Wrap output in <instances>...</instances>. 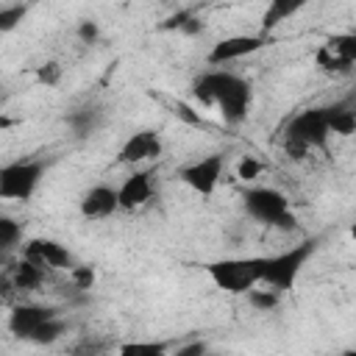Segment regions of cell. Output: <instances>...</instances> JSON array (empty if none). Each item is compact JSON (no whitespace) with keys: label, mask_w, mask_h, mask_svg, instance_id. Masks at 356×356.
<instances>
[{"label":"cell","mask_w":356,"mask_h":356,"mask_svg":"<svg viewBox=\"0 0 356 356\" xmlns=\"http://www.w3.org/2000/svg\"><path fill=\"white\" fill-rule=\"evenodd\" d=\"M192 97L200 106H217L220 117L228 125H239V122H245V117L250 111L253 89H250V81H245L242 75H236L225 67H214V70L200 72L192 81Z\"/></svg>","instance_id":"1"},{"label":"cell","mask_w":356,"mask_h":356,"mask_svg":"<svg viewBox=\"0 0 356 356\" xmlns=\"http://www.w3.org/2000/svg\"><path fill=\"white\" fill-rule=\"evenodd\" d=\"M317 245H320V236H312V239H303L284 253L264 256V270H261L259 286H270L275 292H289L298 284V275L303 273L306 261L314 256Z\"/></svg>","instance_id":"2"},{"label":"cell","mask_w":356,"mask_h":356,"mask_svg":"<svg viewBox=\"0 0 356 356\" xmlns=\"http://www.w3.org/2000/svg\"><path fill=\"white\" fill-rule=\"evenodd\" d=\"M261 270H264V256H236L206 264V273L214 281V286L231 295H245L253 286H259Z\"/></svg>","instance_id":"3"},{"label":"cell","mask_w":356,"mask_h":356,"mask_svg":"<svg viewBox=\"0 0 356 356\" xmlns=\"http://www.w3.org/2000/svg\"><path fill=\"white\" fill-rule=\"evenodd\" d=\"M242 206H245V214L250 220L261 222V225L281 228V231H292L298 225L286 195L273 189V186H250V189H245L242 192Z\"/></svg>","instance_id":"4"},{"label":"cell","mask_w":356,"mask_h":356,"mask_svg":"<svg viewBox=\"0 0 356 356\" xmlns=\"http://www.w3.org/2000/svg\"><path fill=\"white\" fill-rule=\"evenodd\" d=\"M47 161L42 159H19L0 167V197L3 200H31L44 178Z\"/></svg>","instance_id":"5"},{"label":"cell","mask_w":356,"mask_h":356,"mask_svg":"<svg viewBox=\"0 0 356 356\" xmlns=\"http://www.w3.org/2000/svg\"><path fill=\"white\" fill-rule=\"evenodd\" d=\"M284 139L300 142V145L309 147V150H325V147H328V139H331L325 106H312V108H303L300 114H295V117L286 122Z\"/></svg>","instance_id":"6"},{"label":"cell","mask_w":356,"mask_h":356,"mask_svg":"<svg viewBox=\"0 0 356 356\" xmlns=\"http://www.w3.org/2000/svg\"><path fill=\"white\" fill-rule=\"evenodd\" d=\"M222 167H225L222 153H209V156H203V159H195V161L184 164V167L178 170V178H181L189 189H195L197 195H211V192L217 189L220 178H222Z\"/></svg>","instance_id":"7"},{"label":"cell","mask_w":356,"mask_h":356,"mask_svg":"<svg viewBox=\"0 0 356 356\" xmlns=\"http://www.w3.org/2000/svg\"><path fill=\"white\" fill-rule=\"evenodd\" d=\"M267 42H270V36H264V33H236V36H225V39H220V42L209 50L206 61H209L211 67H225L228 61H236V58H245V56L261 50Z\"/></svg>","instance_id":"8"},{"label":"cell","mask_w":356,"mask_h":356,"mask_svg":"<svg viewBox=\"0 0 356 356\" xmlns=\"http://www.w3.org/2000/svg\"><path fill=\"white\" fill-rule=\"evenodd\" d=\"M22 259H28L44 270H72L75 267V256L67 250V245H61L56 239H44V236L28 239L22 248Z\"/></svg>","instance_id":"9"},{"label":"cell","mask_w":356,"mask_h":356,"mask_svg":"<svg viewBox=\"0 0 356 356\" xmlns=\"http://www.w3.org/2000/svg\"><path fill=\"white\" fill-rule=\"evenodd\" d=\"M61 312L56 306H44V303H14L11 312H8V331L22 339V342H31L33 331L47 323L50 317H58Z\"/></svg>","instance_id":"10"},{"label":"cell","mask_w":356,"mask_h":356,"mask_svg":"<svg viewBox=\"0 0 356 356\" xmlns=\"http://www.w3.org/2000/svg\"><path fill=\"white\" fill-rule=\"evenodd\" d=\"M153 195H156V172L153 170H136L117 186V200H120V209H125V211L142 209L145 203L153 200Z\"/></svg>","instance_id":"11"},{"label":"cell","mask_w":356,"mask_h":356,"mask_svg":"<svg viewBox=\"0 0 356 356\" xmlns=\"http://www.w3.org/2000/svg\"><path fill=\"white\" fill-rule=\"evenodd\" d=\"M161 150H164L161 136H159L156 131H150V128H142V131L131 134V136L122 142V147H120V153H117V161H120V164H142V161L159 159Z\"/></svg>","instance_id":"12"},{"label":"cell","mask_w":356,"mask_h":356,"mask_svg":"<svg viewBox=\"0 0 356 356\" xmlns=\"http://www.w3.org/2000/svg\"><path fill=\"white\" fill-rule=\"evenodd\" d=\"M114 211H120V200H117V186L111 184H95L83 192L81 197V214L86 220H103L111 217Z\"/></svg>","instance_id":"13"},{"label":"cell","mask_w":356,"mask_h":356,"mask_svg":"<svg viewBox=\"0 0 356 356\" xmlns=\"http://www.w3.org/2000/svg\"><path fill=\"white\" fill-rule=\"evenodd\" d=\"M325 117H328V131L331 134L350 136L356 131V97L348 95V97L325 106Z\"/></svg>","instance_id":"14"},{"label":"cell","mask_w":356,"mask_h":356,"mask_svg":"<svg viewBox=\"0 0 356 356\" xmlns=\"http://www.w3.org/2000/svg\"><path fill=\"white\" fill-rule=\"evenodd\" d=\"M6 270H8L11 284H14V289H17L19 295L36 292V289L44 284V278H47V270L39 267V264H33V261H28V259H19V261L8 264Z\"/></svg>","instance_id":"15"},{"label":"cell","mask_w":356,"mask_h":356,"mask_svg":"<svg viewBox=\"0 0 356 356\" xmlns=\"http://www.w3.org/2000/svg\"><path fill=\"white\" fill-rule=\"evenodd\" d=\"M67 125L72 128V134L78 139H86L103 125V111L97 106H81V108L67 114Z\"/></svg>","instance_id":"16"},{"label":"cell","mask_w":356,"mask_h":356,"mask_svg":"<svg viewBox=\"0 0 356 356\" xmlns=\"http://www.w3.org/2000/svg\"><path fill=\"white\" fill-rule=\"evenodd\" d=\"M111 348H114L111 339L83 334V337H78L67 345V356H111Z\"/></svg>","instance_id":"17"},{"label":"cell","mask_w":356,"mask_h":356,"mask_svg":"<svg viewBox=\"0 0 356 356\" xmlns=\"http://www.w3.org/2000/svg\"><path fill=\"white\" fill-rule=\"evenodd\" d=\"M300 8H303V0H273V3L267 6L264 17H261V33L267 36L278 22L289 19V17H292V14H298Z\"/></svg>","instance_id":"18"},{"label":"cell","mask_w":356,"mask_h":356,"mask_svg":"<svg viewBox=\"0 0 356 356\" xmlns=\"http://www.w3.org/2000/svg\"><path fill=\"white\" fill-rule=\"evenodd\" d=\"M334 58L345 61V64H356V36L353 33H334L325 39L323 44Z\"/></svg>","instance_id":"19"},{"label":"cell","mask_w":356,"mask_h":356,"mask_svg":"<svg viewBox=\"0 0 356 356\" xmlns=\"http://www.w3.org/2000/svg\"><path fill=\"white\" fill-rule=\"evenodd\" d=\"M167 342H156V339H134V342H122L117 348V356H170L167 353Z\"/></svg>","instance_id":"20"},{"label":"cell","mask_w":356,"mask_h":356,"mask_svg":"<svg viewBox=\"0 0 356 356\" xmlns=\"http://www.w3.org/2000/svg\"><path fill=\"white\" fill-rule=\"evenodd\" d=\"M67 328H70V323L58 314V317H50L47 323H42L36 331H33V337H31V342L33 345H53V342H58L64 334H67Z\"/></svg>","instance_id":"21"},{"label":"cell","mask_w":356,"mask_h":356,"mask_svg":"<svg viewBox=\"0 0 356 356\" xmlns=\"http://www.w3.org/2000/svg\"><path fill=\"white\" fill-rule=\"evenodd\" d=\"M22 239V222L0 214V253H8L11 248H17V242Z\"/></svg>","instance_id":"22"},{"label":"cell","mask_w":356,"mask_h":356,"mask_svg":"<svg viewBox=\"0 0 356 356\" xmlns=\"http://www.w3.org/2000/svg\"><path fill=\"white\" fill-rule=\"evenodd\" d=\"M248 295V300H250V306L253 309H259V312H270V309H275L278 306V300H281V292H275V289H270V286H253L250 292H245Z\"/></svg>","instance_id":"23"},{"label":"cell","mask_w":356,"mask_h":356,"mask_svg":"<svg viewBox=\"0 0 356 356\" xmlns=\"http://www.w3.org/2000/svg\"><path fill=\"white\" fill-rule=\"evenodd\" d=\"M28 14V6H0V36L3 33H11Z\"/></svg>","instance_id":"24"},{"label":"cell","mask_w":356,"mask_h":356,"mask_svg":"<svg viewBox=\"0 0 356 356\" xmlns=\"http://www.w3.org/2000/svg\"><path fill=\"white\" fill-rule=\"evenodd\" d=\"M314 61H317V67H320V70H325L328 75H348V72L353 70V64H345V61L334 58L325 47H320V50L314 53Z\"/></svg>","instance_id":"25"},{"label":"cell","mask_w":356,"mask_h":356,"mask_svg":"<svg viewBox=\"0 0 356 356\" xmlns=\"http://www.w3.org/2000/svg\"><path fill=\"white\" fill-rule=\"evenodd\" d=\"M170 111L181 120V122H186V125H192V128H203L206 122H203V117H200V111H195L189 103H184V100H170Z\"/></svg>","instance_id":"26"},{"label":"cell","mask_w":356,"mask_h":356,"mask_svg":"<svg viewBox=\"0 0 356 356\" xmlns=\"http://www.w3.org/2000/svg\"><path fill=\"white\" fill-rule=\"evenodd\" d=\"M61 75H64V70H61L58 61H44L42 67H36V81L44 83V86H58Z\"/></svg>","instance_id":"27"},{"label":"cell","mask_w":356,"mask_h":356,"mask_svg":"<svg viewBox=\"0 0 356 356\" xmlns=\"http://www.w3.org/2000/svg\"><path fill=\"white\" fill-rule=\"evenodd\" d=\"M70 278H72V286H75V289L86 292V289H92V284H95V270L86 267V264H75V267L70 270Z\"/></svg>","instance_id":"28"},{"label":"cell","mask_w":356,"mask_h":356,"mask_svg":"<svg viewBox=\"0 0 356 356\" xmlns=\"http://www.w3.org/2000/svg\"><path fill=\"white\" fill-rule=\"evenodd\" d=\"M75 33H78V39H81L83 44H97V42H100V25H97L95 19H81Z\"/></svg>","instance_id":"29"},{"label":"cell","mask_w":356,"mask_h":356,"mask_svg":"<svg viewBox=\"0 0 356 356\" xmlns=\"http://www.w3.org/2000/svg\"><path fill=\"white\" fill-rule=\"evenodd\" d=\"M261 161H256L253 156H245L239 164H236V175L242 178V181H256L259 175H261Z\"/></svg>","instance_id":"30"},{"label":"cell","mask_w":356,"mask_h":356,"mask_svg":"<svg viewBox=\"0 0 356 356\" xmlns=\"http://www.w3.org/2000/svg\"><path fill=\"white\" fill-rule=\"evenodd\" d=\"M17 298H19V292L14 289L8 270H0V303H14Z\"/></svg>","instance_id":"31"},{"label":"cell","mask_w":356,"mask_h":356,"mask_svg":"<svg viewBox=\"0 0 356 356\" xmlns=\"http://www.w3.org/2000/svg\"><path fill=\"white\" fill-rule=\"evenodd\" d=\"M281 147H284V153L292 159V161H303L312 150L309 147H303L300 142H292V139H281Z\"/></svg>","instance_id":"32"},{"label":"cell","mask_w":356,"mask_h":356,"mask_svg":"<svg viewBox=\"0 0 356 356\" xmlns=\"http://www.w3.org/2000/svg\"><path fill=\"white\" fill-rule=\"evenodd\" d=\"M209 350V345L203 339H192V342H184L181 348H175L172 356H203Z\"/></svg>","instance_id":"33"},{"label":"cell","mask_w":356,"mask_h":356,"mask_svg":"<svg viewBox=\"0 0 356 356\" xmlns=\"http://www.w3.org/2000/svg\"><path fill=\"white\" fill-rule=\"evenodd\" d=\"M178 33H184V36H197V33H203V19L195 14V17H189L184 25H181V31Z\"/></svg>","instance_id":"34"},{"label":"cell","mask_w":356,"mask_h":356,"mask_svg":"<svg viewBox=\"0 0 356 356\" xmlns=\"http://www.w3.org/2000/svg\"><path fill=\"white\" fill-rule=\"evenodd\" d=\"M8 261V253H0V264H6Z\"/></svg>","instance_id":"35"},{"label":"cell","mask_w":356,"mask_h":356,"mask_svg":"<svg viewBox=\"0 0 356 356\" xmlns=\"http://www.w3.org/2000/svg\"><path fill=\"white\" fill-rule=\"evenodd\" d=\"M342 356H356V350H345V353H342Z\"/></svg>","instance_id":"36"},{"label":"cell","mask_w":356,"mask_h":356,"mask_svg":"<svg viewBox=\"0 0 356 356\" xmlns=\"http://www.w3.org/2000/svg\"><path fill=\"white\" fill-rule=\"evenodd\" d=\"M0 106H3V97H0Z\"/></svg>","instance_id":"37"}]
</instances>
